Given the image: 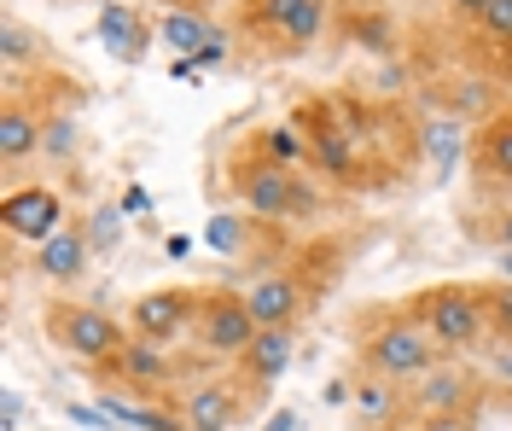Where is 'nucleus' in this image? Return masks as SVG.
<instances>
[{
	"label": "nucleus",
	"mask_w": 512,
	"mask_h": 431,
	"mask_svg": "<svg viewBox=\"0 0 512 431\" xmlns=\"http://www.w3.org/2000/svg\"><path fill=\"white\" fill-rule=\"evenodd\" d=\"M355 356H361V367H367V373H379V379L414 385L419 373H431L448 350L431 338V327L419 321L408 303H396V309H373V315H361Z\"/></svg>",
	"instance_id": "obj_2"
},
{
	"label": "nucleus",
	"mask_w": 512,
	"mask_h": 431,
	"mask_svg": "<svg viewBox=\"0 0 512 431\" xmlns=\"http://www.w3.org/2000/svg\"><path fill=\"white\" fill-rule=\"evenodd\" d=\"M472 175H478V181H512V105L495 111V117L472 134Z\"/></svg>",
	"instance_id": "obj_19"
},
{
	"label": "nucleus",
	"mask_w": 512,
	"mask_h": 431,
	"mask_svg": "<svg viewBox=\"0 0 512 431\" xmlns=\"http://www.w3.org/2000/svg\"><path fill=\"white\" fill-rule=\"evenodd\" d=\"M0 53H6V70H24V65H41L47 59V35H35V30H24L18 18H6V30H0Z\"/></svg>",
	"instance_id": "obj_22"
},
{
	"label": "nucleus",
	"mask_w": 512,
	"mask_h": 431,
	"mask_svg": "<svg viewBox=\"0 0 512 431\" xmlns=\"http://www.w3.org/2000/svg\"><path fill=\"white\" fill-rule=\"evenodd\" d=\"M291 350H297V327H262V332L251 338V350L233 362V367H239V379H245V385L256 391V402L268 397V385L286 373Z\"/></svg>",
	"instance_id": "obj_17"
},
{
	"label": "nucleus",
	"mask_w": 512,
	"mask_h": 431,
	"mask_svg": "<svg viewBox=\"0 0 512 431\" xmlns=\"http://www.w3.org/2000/svg\"><path fill=\"white\" fill-rule=\"evenodd\" d=\"M495 268H501V280H512V251H495Z\"/></svg>",
	"instance_id": "obj_37"
},
{
	"label": "nucleus",
	"mask_w": 512,
	"mask_h": 431,
	"mask_svg": "<svg viewBox=\"0 0 512 431\" xmlns=\"http://www.w3.org/2000/svg\"><path fill=\"white\" fill-rule=\"evenodd\" d=\"M489 239H495V251H512V204L489 222Z\"/></svg>",
	"instance_id": "obj_30"
},
{
	"label": "nucleus",
	"mask_w": 512,
	"mask_h": 431,
	"mask_svg": "<svg viewBox=\"0 0 512 431\" xmlns=\"http://www.w3.org/2000/svg\"><path fill=\"white\" fill-rule=\"evenodd\" d=\"M146 210H152V199H146L140 187H128L123 193V216H146Z\"/></svg>",
	"instance_id": "obj_32"
},
{
	"label": "nucleus",
	"mask_w": 512,
	"mask_h": 431,
	"mask_svg": "<svg viewBox=\"0 0 512 431\" xmlns=\"http://www.w3.org/2000/svg\"><path fill=\"white\" fill-rule=\"evenodd\" d=\"M163 12H169V6H198V12H210V6H216V0H158Z\"/></svg>",
	"instance_id": "obj_36"
},
{
	"label": "nucleus",
	"mask_w": 512,
	"mask_h": 431,
	"mask_svg": "<svg viewBox=\"0 0 512 431\" xmlns=\"http://www.w3.org/2000/svg\"><path fill=\"white\" fill-rule=\"evenodd\" d=\"M332 6H344V12H379V0H332Z\"/></svg>",
	"instance_id": "obj_35"
},
{
	"label": "nucleus",
	"mask_w": 512,
	"mask_h": 431,
	"mask_svg": "<svg viewBox=\"0 0 512 431\" xmlns=\"http://www.w3.org/2000/svg\"><path fill=\"white\" fill-rule=\"evenodd\" d=\"M94 30H99V47H105L117 65H140V59L152 53V35H158V24H146L134 6H123V0H105Z\"/></svg>",
	"instance_id": "obj_16"
},
{
	"label": "nucleus",
	"mask_w": 512,
	"mask_h": 431,
	"mask_svg": "<svg viewBox=\"0 0 512 431\" xmlns=\"http://www.w3.org/2000/svg\"><path fill=\"white\" fill-rule=\"evenodd\" d=\"M216 35H222V30H216V18H210V12H198V6H169V12L158 18V41H163V47H175L181 59L204 53Z\"/></svg>",
	"instance_id": "obj_20"
},
{
	"label": "nucleus",
	"mask_w": 512,
	"mask_h": 431,
	"mask_svg": "<svg viewBox=\"0 0 512 431\" xmlns=\"http://www.w3.org/2000/svg\"><path fill=\"white\" fill-rule=\"evenodd\" d=\"M70 216H64V193L47 187V181H30V187H12L0 199V228L12 245H41L47 233H59Z\"/></svg>",
	"instance_id": "obj_10"
},
{
	"label": "nucleus",
	"mask_w": 512,
	"mask_h": 431,
	"mask_svg": "<svg viewBox=\"0 0 512 431\" xmlns=\"http://www.w3.org/2000/svg\"><path fill=\"white\" fill-rule=\"evenodd\" d=\"M256 408V391L239 373H210L181 397V426L187 431H233Z\"/></svg>",
	"instance_id": "obj_9"
},
{
	"label": "nucleus",
	"mask_w": 512,
	"mask_h": 431,
	"mask_svg": "<svg viewBox=\"0 0 512 431\" xmlns=\"http://www.w3.org/2000/svg\"><path fill=\"white\" fill-rule=\"evenodd\" d=\"M198 286H158V292H140L134 309H128V332L146 338V344H181L192 338V321H198Z\"/></svg>",
	"instance_id": "obj_8"
},
{
	"label": "nucleus",
	"mask_w": 512,
	"mask_h": 431,
	"mask_svg": "<svg viewBox=\"0 0 512 431\" xmlns=\"http://www.w3.org/2000/svg\"><path fill=\"white\" fill-rule=\"evenodd\" d=\"M204 245H210L216 257H245V222L227 216V210H216V216L204 222Z\"/></svg>",
	"instance_id": "obj_23"
},
{
	"label": "nucleus",
	"mask_w": 512,
	"mask_h": 431,
	"mask_svg": "<svg viewBox=\"0 0 512 431\" xmlns=\"http://www.w3.org/2000/svg\"><path fill=\"white\" fill-rule=\"evenodd\" d=\"M483 402V379L472 367H460V356H443L431 373H419L408 385V414H448V408H478Z\"/></svg>",
	"instance_id": "obj_11"
},
{
	"label": "nucleus",
	"mask_w": 512,
	"mask_h": 431,
	"mask_svg": "<svg viewBox=\"0 0 512 431\" xmlns=\"http://www.w3.org/2000/svg\"><path fill=\"white\" fill-rule=\"evenodd\" d=\"M414 431H478V408H448V414H425Z\"/></svg>",
	"instance_id": "obj_27"
},
{
	"label": "nucleus",
	"mask_w": 512,
	"mask_h": 431,
	"mask_svg": "<svg viewBox=\"0 0 512 431\" xmlns=\"http://www.w3.org/2000/svg\"><path fill=\"white\" fill-rule=\"evenodd\" d=\"M332 30V0H245L239 35L268 59H303Z\"/></svg>",
	"instance_id": "obj_3"
},
{
	"label": "nucleus",
	"mask_w": 512,
	"mask_h": 431,
	"mask_svg": "<svg viewBox=\"0 0 512 431\" xmlns=\"http://www.w3.org/2000/svg\"><path fill=\"white\" fill-rule=\"evenodd\" d=\"M41 327H47V338L59 344L64 356H76L88 373H105L128 350V338H134L128 321H117V315H105V309H94L82 298H53L47 315H41Z\"/></svg>",
	"instance_id": "obj_4"
},
{
	"label": "nucleus",
	"mask_w": 512,
	"mask_h": 431,
	"mask_svg": "<svg viewBox=\"0 0 512 431\" xmlns=\"http://www.w3.org/2000/svg\"><path fill=\"white\" fill-rule=\"evenodd\" d=\"M355 397V414L367 420V426H402V414H408V385H396V379H379V373H355L350 385Z\"/></svg>",
	"instance_id": "obj_18"
},
{
	"label": "nucleus",
	"mask_w": 512,
	"mask_h": 431,
	"mask_svg": "<svg viewBox=\"0 0 512 431\" xmlns=\"http://www.w3.org/2000/svg\"><path fill=\"white\" fill-rule=\"evenodd\" d=\"M47 105L30 100L18 82H12V94H6V105H0V158H6V169H18L24 158H35L41 146H47Z\"/></svg>",
	"instance_id": "obj_13"
},
{
	"label": "nucleus",
	"mask_w": 512,
	"mask_h": 431,
	"mask_svg": "<svg viewBox=\"0 0 512 431\" xmlns=\"http://www.w3.org/2000/svg\"><path fill=\"white\" fill-rule=\"evenodd\" d=\"M227 47H233V41H227V35H216V41H210L204 53H192V59H198V70H216V65L227 59Z\"/></svg>",
	"instance_id": "obj_31"
},
{
	"label": "nucleus",
	"mask_w": 512,
	"mask_h": 431,
	"mask_svg": "<svg viewBox=\"0 0 512 431\" xmlns=\"http://www.w3.org/2000/svg\"><path fill=\"white\" fill-rule=\"evenodd\" d=\"M18 426H24V397L6 391V402H0V431H18Z\"/></svg>",
	"instance_id": "obj_29"
},
{
	"label": "nucleus",
	"mask_w": 512,
	"mask_h": 431,
	"mask_svg": "<svg viewBox=\"0 0 512 431\" xmlns=\"http://www.w3.org/2000/svg\"><path fill=\"white\" fill-rule=\"evenodd\" d=\"M367 431H402V426H367Z\"/></svg>",
	"instance_id": "obj_38"
},
{
	"label": "nucleus",
	"mask_w": 512,
	"mask_h": 431,
	"mask_svg": "<svg viewBox=\"0 0 512 431\" xmlns=\"http://www.w3.org/2000/svg\"><path fill=\"white\" fill-rule=\"evenodd\" d=\"M489 332H495L501 344H512V280L489 286Z\"/></svg>",
	"instance_id": "obj_25"
},
{
	"label": "nucleus",
	"mask_w": 512,
	"mask_h": 431,
	"mask_svg": "<svg viewBox=\"0 0 512 431\" xmlns=\"http://www.w3.org/2000/svg\"><path fill=\"white\" fill-rule=\"evenodd\" d=\"M88 257H94V239H88V222H64L59 233H47L35 245V274L53 280V286H70L88 274Z\"/></svg>",
	"instance_id": "obj_15"
},
{
	"label": "nucleus",
	"mask_w": 512,
	"mask_h": 431,
	"mask_svg": "<svg viewBox=\"0 0 512 431\" xmlns=\"http://www.w3.org/2000/svg\"><path fill=\"white\" fill-rule=\"evenodd\" d=\"M419 321L431 327V338L443 344L448 356H472L489 332V286H425L408 298Z\"/></svg>",
	"instance_id": "obj_6"
},
{
	"label": "nucleus",
	"mask_w": 512,
	"mask_h": 431,
	"mask_svg": "<svg viewBox=\"0 0 512 431\" xmlns=\"http://www.w3.org/2000/svg\"><path fill=\"white\" fill-rule=\"evenodd\" d=\"M233 199L251 210L256 222H297V216H309L315 210V193L297 181V169L274 164L268 152H256L245 146L239 158H233Z\"/></svg>",
	"instance_id": "obj_5"
},
{
	"label": "nucleus",
	"mask_w": 512,
	"mask_h": 431,
	"mask_svg": "<svg viewBox=\"0 0 512 431\" xmlns=\"http://www.w3.org/2000/svg\"><path fill=\"white\" fill-rule=\"evenodd\" d=\"M105 385H123V391H134V397H163L175 379H181V367H175V350L169 344H146V338H128V350L117 356V362L99 373Z\"/></svg>",
	"instance_id": "obj_12"
},
{
	"label": "nucleus",
	"mask_w": 512,
	"mask_h": 431,
	"mask_svg": "<svg viewBox=\"0 0 512 431\" xmlns=\"http://www.w3.org/2000/svg\"><path fill=\"white\" fill-rule=\"evenodd\" d=\"M245 298H251V315L262 327H297L303 309H309V286L291 268H268V274H256L245 286Z\"/></svg>",
	"instance_id": "obj_14"
},
{
	"label": "nucleus",
	"mask_w": 512,
	"mask_h": 431,
	"mask_svg": "<svg viewBox=\"0 0 512 431\" xmlns=\"http://www.w3.org/2000/svg\"><path fill=\"white\" fill-rule=\"evenodd\" d=\"M448 6H454L460 18H472V24H478V18H483V6H489V0H448Z\"/></svg>",
	"instance_id": "obj_34"
},
{
	"label": "nucleus",
	"mask_w": 512,
	"mask_h": 431,
	"mask_svg": "<svg viewBox=\"0 0 512 431\" xmlns=\"http://www.w3.org/2000/svg\"><path fill=\"white\" fill-rule=\"evenodd\" d=\"M82 222H88L94 251H111V245L123 239V210H94V216H82Z\"/></svg>",
	"instance_id": "obj_26"
},
{
	"label": "nucleus",
	"mask_w": 512,
	"mask_h": 431,
	"mask_svg": "<svg viewBox=\"0 0 512 431\" xmlns=\"http://www.w3.org/2000/svg\"><path fill=\"white\" fill-rule=\"evenodd\" d=\"M478 35H489L495 47H512V0H489V6H483Z\"/></svg>",
	"instance_id": "obj_24"
},
{
	"label": "nucleus",
	"mask_w": 512,
	"mask_h": 431,
	"mask_svg": "<svg viewBox=\"0 0 512 431\" xmlns=\"http://www.w3.org/2000/svg\"><path fill=\"white\" fill-rule=\"evenodd\" d=\"M262 431H297V408H274V414H268V426Z\"/></svg>",
	"instance_id": "obj_33"
},
{
	"label": "nucleus",
	"mask_w": 512,
	"mask_h": 431,
	"mask_svg": "<svg viewBox=\"0 0 512 431\" xmlns=\"http://www.w3.org/2000/svg\"><path fill=\"white\" fill-rule=\"evenodd\" d=\"M251 146H256V152H268L274 164H286V169L309 164V140H303V129H297V123H280V129H256V134H251Z\"/></svg>",
	"instance_id": "obj_21"
},
{
	"label": "nucleus",
	"mask_w": 512,
	"mask_h": 431,
	"mask_svg": "<svg viewBox=\"0 0 512 431\" xmlns=\"http://www.w3.org/2000/svg\"><path fill=\"white\" fill-rule=\"evenodd\" d=\"M390 111L361 105L350 94H320V100L297 105V129L309 140V169L344 187H384L396 181V169L408 158L402 140H379V123Z\"/></svg>",
	"instance_id": "obj_1"
},
{
	"label": "nucleus",
	"mask_w": 512,
	"mask_h": 431,
	"mask_svg": "<svg viewBox=\"0 0 512 431\" xmlns=\"http://www.w3.org/2000/svg\"><path fill=\"white\" fill-rule=\"evenodd\" d=\"M47 158H70L76 152V123L70 117H47V146H41Z\"/></svg>",
	"instance_id": "obj_28"
},
{
	"label": "nucleus",
	"mask_w": 512,
	"mask_h": 431,
	"mask_svg": "<svg viewBox=\"0 0 512 431\" xmlns=\"http://www.w3.org/2000/svg\"><path fill=\"white\" fill-rule=\"evenodd\" d=\"M262 332V321L251 315V298L233 286H204L198 298V321H192V344L216 362H239L251 350V338Z\"/></svg>",
	"instance_id": "obj_7"
}]
</instances>
